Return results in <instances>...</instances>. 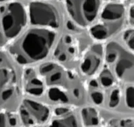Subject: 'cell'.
<instances>
[{
	"instance_id": "obj_4",
	"label": "cell",
	"mask_w": 134,
	"mask_h": 127,
	"mask_svg": "<svg viewBox=\"0 0 134 127\" xmlns=\"http://www.w3.org/2000/svg\"><path fill=\"white\" fill-rule=\"evenodd\" d=\"M104 59L115 78L125 82H133V54L116 42H110L104 48Z\"/></svg>"
},
{
	"instance_id": "obj_16",
	"label": "cell",
	"mask_w": 134,
	"mask_h": 127,
	"mask_svg": "<svg viewBox=\"0 0 134 127\" xmlns=\"http://www.w3.org/2000/svg\"><path fill=\"white\" fill-rule=\"evenodd\" d=\"M122 93L120 88L116 85L111 86L110 91L107 95L105 94L104 102H106L107 107L111 109L116 108L121 100Z\"/></svg>"
},
{
	"instance_id": "obj_23",
	"label": "cell",
	"mask_w": 134,
	"mask_h": 127,
	"mask_svg": "<svg viewBox=\"0 0 134 127\" xmlns=\"http://www.w3.org/2000/svg\"><path fill=\"white\" fill-rule=\"evenodd\" d=\"M22 127H42L41 126H22Z\"/></svg>"
},
{
	"instance_id": "obj_15",
	"label": "cell",
	"mask_w": 134,
	"mask_h": 127,
	"mask_svg": "<svg viewBox=\"0 0 134 127\" xmlns=\"http://www.w3.org/2000/svg\"><path fill=\"white\" fill-rule=\"evenodd\" d=\"M19 123L18 115L14 111L0 110V127H18Z\"/></svg>"
},
{
	"instance_id": "obj_2",
	"label": "cell",
	"mask_w": 134,
	"mask_h": 127,
	"mask_svg": "<svg viewBox=\"0 0 134 127\" xmlns=\"http://www.w3.org/2000/svg\"><path fill=\"white\" fill-rule=\"evenodd\" d=\"M27 9L16 0L0 4V48L8 46L19 36L27 22Z\"/></svg>"
},
{
	"instance_id": "obj_14",
	"label": "cell",
	"mask_w": 134,
	"mask_h": 127,
	"mask_svg": "<svg viewBox=\"0 0 134 127\" xmlns=\"http://www.w3.org/2000/svg\"><path fill=\"white\" fill-rule=\"evenodd\" d=\"M47 96L51 101L61 104H75L73 97L68 90L57 87L48 88Z\"/></svg>"
},
{
	"instance_id": "obj_7",
	"label": "cell",
	"mask_w": 134,
	"mask_h": 127,
	"mask_svg": "<svg viewBox=\"0 0 134 127\" xmlns=\"http://www.w3.org/2000/svg\"><path fill=\"white\" fill-rule=\"evenodd\" d=\"M18 119L24 126H41L48 123L52 113L50 107L43 102L24 99L18 106Z\"/></svg>"
},
{
	"instance_id": "obj_8",
	"label": "cell",
	"mask_w": 134,
	"mask_h": 127,
	"mask_svg": "<svg viewBox=\"0 0 134 127\" xmlns=\"http://www.w3.org/2000/svg\"><path fill=\"white\" fill-rule=\"evenodd\" d=\"M19 96L18 78L13 68L0 66V110L12 111Z\"/></svg>"
},
{
	"instance_id": "obj_22",
	"label": "cell",
	"mask_w": 134,
	"mask_h": 127,
	"mask_svg": "<svg viewBox=\"0 0 134 127\" xmlns=\"http://www.w3.org/2000/svg\"><path fill=\"white\" fill-rule=\"evenodd\" d=\"M128 18L129 21L131 23V24H133V4L130 5V7L129 10H128Z\"/></svg>"
},
{
	"instance_id": "obj_12",
	"label": "cell",
	"mask_w": 134,
	"mask_h": 127,
	"mask_svg": "<svg viewBox=\"0 0 134 127\" xmlns=\"http://www.w3.org/2000/svg\"><path fill=\"white\" fill-rule=\"evenodd\" d=\"M24 91L31 96L39 97L45 91V84L39 72L32 68H27L22 73Z\"/></svg>"
},
{
	"instance_id": "obj_5",
	"label": "cell",
	"mask_w": 134,
	"mask_h": 127,
	"mask_svg": "<svg viewBox=\"0 0 134 127\" xmlns=\"http://www.w3.org/2000/svg\"><path fill=\"white\" fill-rule=\"evenodd\" d=\"M27 20L35 27L55 30L61 24V15L54 4L45 0H33L28 4Z\"/></svg>"
},
{
	"instance_id": "obj_1",
	"label": "cell",
	"mask_w": 134,
	"mask_h": 127,
	"mask_svg": "<svg viewBox=\"0 0 134 127\" xmlns=\"http://www.w3.org/2000/svg\"><path fill=\"white\" fill-rule=\"evenodd\" d=\"M56 39L55 30L34 27L21 34L8 45V52L20 65H29L44 60Z\"/></svg>"
},
{
	"instance_id": "obj_25",
	"label": "cell",
	"mask_w": 134,
	"mask_h": 127,
	"mask_svg": "<svg viewBox=\"0 0 134 127\" xmlns=\"http://www.w3.org/2000/svg\"><path fill=\"white\" fill-rule=\"evenodd\" d=\"M45 1H48V0H45Z\"/></svg>"
},
{
	"instance_id": "obj_21",
	"label": "cell",
	"mask_w": 134,
	"mask_h": 127,
	"mask_svg": "<svg viewBox=\"0 0 134 127\" xmlns=\"http://www.w3.org/2000/svg\"><path fill=\"white\" fill-rule=\"evenodd\" d=\"M123 40L128 48L133 51L134 45V31L133 28H129L124 31L123 34Z\"/></svg>"
},
{
	"instance_id": "obj_17",
	"label": "cell",
	"mask_w": 134,
	"mask_h": 127,
	"mask_svg": "<svg viewBox=\"0 0 134 127\" xmlns=\"http://www.w3.org/2000/svg\"><path fill=\"white\" fill-rule=\"evenodd\" d=\"M89 90L91 99L94 103L97 106H101L104 102L105 94L99 89V83L96 79H92L89 83Z\"/></svg>"
},
{
	"instance_id": "obj_18",
	"label": "cell",
	"mask_w": 134,
	"mask_h": 127,
	"mask_svg": "<svg viewBox=\"0 0 134 127\" xmlns=\"http://www.w3.org/2000/svg\"><path fill=\"white\" fill-rule=\"evenodd\" d=\"M115 79L111 69L105 66L101 70L97 81L99 85H102L103 88H111L115 85Z\"/></svg>"
},
{
	"instance_id": "obj_9",
	"label": "cell",
	"mask_w": 134,
	"mask_h": 127,
	"mask_svg": "<svg viewBox=\"0 0 134 127\" xmlns=\"http://www.w3.org/2000/svg\"><path fill=\"white\" fill-rule=\"evenodd\" d=\"M103 59V46L101 43L90 45L82 55L80 63L81 73L86 77H93L102 68Z\"/></svg>"
},
{
	"instance_id": "obj_13",
	"label": "cell",
	"mask_w": 134,
	"mask_h": 127,
	"mask_svg": "<svg viewBox=\"0 0 134 127\" xmlns=\"http://www.w3.org/2000/svg\"><path fill=\"white\" fill-rule=\"evenodd\" d=\"M80 119L84 127H100L102 122L100 113L91 106L85 107L81 109Z\"/></svg>"
},
{
	"instance_id": "obj_24",
	"label": "cell",
	"mask_w": 134,
	"mask_h": 127,
	"mask_svg": "<svg viewBox=\"0 0 134 127\" xmlns=\"http://www.w3.org/2000/svg\"><path fill=\"white\" fill-rule=\"evenodd\" d=\"M109 1H119V0H108Z\"/></svg>"
},
{
	"instance_id": "obj_3",
	"label": "cell",
	"mask_w": 134,
	"mask_h": 127,
	"mask_svg": "<svg viewBox=\"0 0 134 127\" xmlns=\"http://www.w3.org/2000/svg\"><path fill=\"white\" fill-rule=\"evenodd\" d=\"M126 15V10L123 3L109 1L102 6L95 22L88 27L90 36L98 41L109 39L122 27Z\"/></svg>"
},
{
	"instance_id": "obj_19",
	"label": "cell",
	"mask_w": 134,
	"mask_h": 127,
	"mask_svg": "<svg viewBox=\"0 0 134 127\" xmlns=\"http://www.w3.org/2000/svg\"><path fill=\"white\" fill-rule=\"evenodd\" d=\"M105 127H134L133 117L111 119L106 124Z\"/></svg>"
},
{
	"instance_id": "obj_11",
	"label": "cell",
	"mask_w": 134,
	"mask_h": 127,
	"mask_svg": "<svg viewBox=\"0 0 134 127\" xmlns=\"http://www.w3.org/2000/svg\"><path fill=\"white\" fill-rule=\"evenodd\" d=\"M46 127H82V125L73 107L61 106L54 109Z\"/></svg>"
},
{
	"instance_id": "obj_10",
	"label": "cell",
	"mask_w": 134,
	"mask_h": 127,
	"mask_svg": "<svg viewBox=\"0 0 134 127\" xmlns=\"http://www.w3.org/2000/svg\"><path fill=\"white\" fill-rule=\"evenodd\" d=\"M79 54V42L71 34H64L56 44L54 57L59 63L71 62Z\"/></svg>"
},
{
	"instance_id": "obj_20",
	"label": "cell",
	"mask_w": 134,
	"mask_h": 127,
	"mask_svg": "<svg viewBox=\"0 0 134 127\" xmlns=\"http://www.w3.org/2000/svg\"><path fill=\"white\" fill-rule=\"evenodd\" d=\"M134 90L132 85L128 86L124 92V102L126 106L130 109H133L134 106Z\"/></svg>"
},
{
	"instance_id": "obj_6",
	"label": "cell",
	"mask_w": 134,
	"mask_h": 127,
	"mask_svg": "<svg viewBox=\"0 0 134 127\" xmlns=\"http://www.w3.org/2000/svg\"><path fill=\"white\" fill-rule=\"evenodd\" d=\"M64 3L72 22L81 28L95 22L103 6L102 0H64Z\"/></svg>"
}]
</instances>
